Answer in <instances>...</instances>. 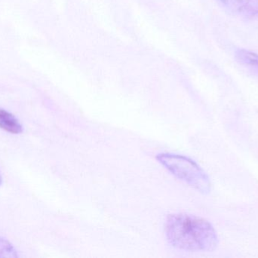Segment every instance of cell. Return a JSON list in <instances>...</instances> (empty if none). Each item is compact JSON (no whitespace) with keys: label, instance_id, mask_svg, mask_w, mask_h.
Wrapping results in <instances>:
<instances>
[{"label":"cell","instance_id":"obj_6","mask_svg":"<svg viewBox=\"0 0 258 258\" xmlns=\"http://www.w3.org/2000/svg\"><path fill=\"white\" fill-rule=\"evenodd\" d=\"M3 184V177H2L1 172H0V186Z\"/></svg>","mask_w":258,"mask_h":258},{"label":"cell","instance_id":"obj_4","mask_svg":"<svg viewBox=\"0 0 258 258\" xmlns=\"http://www.w3.org/2000/svg\"><path fill=\"white\" fill-rule=\"evenodd\" d=\"M236 58L241 63L246 65V66L254 68V69L258 71V55L256 53L248 51V50H239L236 53Z\"/></svg>","mask_w":258,"mask_h":258},{"label":"cell","instance_id":"obj_3","mask_svg":"<svg viewBox=\"0 0 258 258\" xmlns=\"http://www.w3.org/2000/svg\"><path fill=\"white\" fill-rule=\"evenodd\" d=\"M0 128L12 134H20L23 132L21 123L15 115L0 108Z\"/></svg>","mask_w":258,"mask_h":258},{"label":"cell","instance_id":"obj_5","mask_svg":"<svg viewBox=\"0 0 258 258\" xmlns=\"http://www.w3.org/2000/svg\"><path fill=\"white\" fill-rule=\"evenodd\" d=\"M19 257L18 251L11 242L0 237V258Z\"/></svg>","mask_w":258,"mask_h":258},{"label":"cell","instance_id":"obj_1","mask_svg":"<svg viewBox=\"0 0 258 258\" xmlns=\"http://www.w3.org/2000/svg\"><path fill=\"white\" fill-rule=\"evenodd\" d=\"M165 233L173 246L184 251H212L219 242L216 230L209 221L186 214L169 215Z\"/></svg>","mask_w":258,"mask_h":258},{"label":"cell","instance_id":"obj_2","mask_svg":"<svg viewBox=\"0 0 258 258\" xmlns=\"http://www.w3.org/2000/svg\"><path fill=\"white\" fill-rule=\"evenodd\" d=\"M158 162L173 175L187 183L200 193L209 194L211 182L206 173L195 162L186 156L162 153L156 156Z\"/></svg>","mask_w":258,"mask_h":258}]
</instances>
